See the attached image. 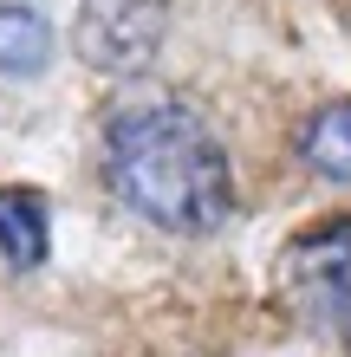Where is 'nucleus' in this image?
<instances>
[{
  "label": "nucleus",
  "instance_id": "1",
  "mask_svg": "<svg viewBox=\"0 0 351 357\" xmlns=\"http://www.w3.org/2000/svg\"><path fill=\"white\" fill-rule=\"evenodd\" d=\"M105 176L143 221L170 234H215L234 221V169L189 104L150 98L105 123Z\"/></svg>",
  "mask_w": 351,
  "mask_h": 357
},
{
  "label": "nucleus",
  "instance_id": "6",
  "mask_svg": "<svg viewBox=\"0 0 351 357\" xmlns=\"http://www.w3.org/2000/svg\"><path fill=\"white\" fill-rule=\"evenodd\" d=\"M52 66V26L33 7L7 0L0 7V78H39Z\"/></svg>",
  "mask_w": 351,
  "mask_h": 357
},
{
  "label": "nucleus",
  "instance_id": "4",
  "mask_svg": "<svg viewBox=\"0 0 351 357\" xmlns=\"http://www.w3.org/2000/svg\"><path fill=\"white\" fill-rule=\"evenodd\" d=\"M46 247H52L46 195L39 188H0V254L20 273H33V266H46Z\"/></svg>",
  "mask_w": 351,
  "mask_h": 357
},
{
  "label": "nucleus",
  "instance_id": "2",
  "mask_svg": "<svg viewBox=\"0 0 351 357\" xmlns=\"http://www.w3.org/2000/svg\"><path fill=\"white\" fill-rule=\"evenodd\" d=\"M280 292L306 325L351 351V215L313 221L280 247Z\"/></svg>",
  "mask_w": 351,
  "mask_h": 357
},
{
  "label": "nucleus",
  "instance_id": "5",
  "mask_svg": "<svg viewBox=\"0 0 351 357\" xmlns=\"http://www.w3.org/2000/svg\"><path fill=\"white\" fill-rule=\"evenodd\" d=\"M299 156H306V169L319 182L351 188V98H332V104H319V111L306 117Z\"/></svg>",
  "mask_w": 351,
  "mask_h": 357
},
{
  "label": "nucleus",
  "instance_id": "3",
  "mask_svg": "<svg viewBox=\"0 0 351 357\" xmlns=\"http://www.w3.org/2000/svg\"><path fill=\"white\" fill-rule=\"evenodd\" d=\"M163 33H170V7L163 0H85L78 26H72V46L91 72L130 78L163 52Z\"/></svg>",
  "mask_w": 351,
  "mask_h": 357
}]
</instances>
